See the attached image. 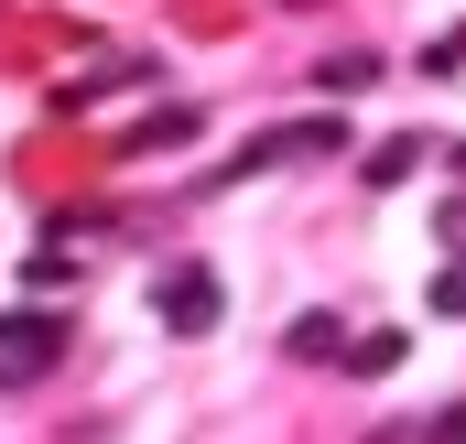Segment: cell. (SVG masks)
Wrapping results in <instances>:
<instances>
[{
	"mask_svg": "<svg viewBox=\"0 0 466 444\" xmlns=\"http://www.w3.org/2000/svg\"><path fill=\"white\" fill-rule=\"evenodd\" d=\"M434 238H445V249L466 260V196H445V207H434Z\"/></svg>",
	"mask_w": 466,
	"mask_h": 444,
	"instance_id": "13",
	"label": "cell"
},
{
	"mask_svg": "<svg viewBox=\"0 0 466 444\" xmlns=\"http://www.w3.org/2000/svg\"><path fill=\"white\" fill-rule=\"evenodd\" d=\"M423 444H466V401H434V423H423Z\"/></svg>",
	"mask_w": 466,
	"mask_h": 444,
	"instance_id": "12",
	"label": "cell"
},
{
	"mask_svg": "<svg viewBox=\"0 0 466 444\" xmlns=\"http://www.w3.org/2000/svg\"><path fill=\"white\" fill-rule=\"evenodd\" d=\"M434 315H456V326H466V260H445V271H434Z\"/></svg>",
	"mask_w": 466,
	"mask_h": 444,
	"instance_id": "11",
	"label": "cell"
},
{
	"mask_svg": "<svg viewBox=\"0 0 466 444\" xmlns=\"http://www.w3.org/2000/svg\"><path fill=\"white\" fill-rule=\"evenodd\" d=\"M196 130H207V109H196V98H174V109H152V119H130V130H119V152H185V141H196Z\"/></svg>",
	"mask_w": 466,
	"mask_h": 444,
	"instance_id": "4",
	"label": "cell"
},
{
	"mask_svg": "<svg viewBox=\"0 0 466 444\" xmlns=\"http://www.w3.org/2000/svg\"><path fill=\"white\" fill-rule=\"evenodd\" d=\"M401 174H423V130H390V141L358 152V185H369V196H390Z\"/></svg>",
	"mask_w": 466,
	"mask_h": 444,
	"instance_id": "5",
	"label": "cell"
},
{
	"mask_svg": "<svg viewBox=\"0 0 466 444\" xmlns=\"http://www.w3.org/2000/svg\"><path fill=\"white\" fill-rule=\"evenodd\" d=\"M141 76H163V66H152V55H109V66H98V76H76L55 109H87V98H109V87H141Z\"/></svg>",
	"mask_w": 466,
	"mask_h": 444,
	"instance_id": "7",
	"label": "cell"
},
{
	"mask_svg": "<svg viewBox=\"0 0 466 444\" xmlns=\"http://www.w3.org/2000/svg\"><path fill=\"white\" fill-rule=\"evenodd\" d=\"M348 152V109H315V119H282V130H249L228 163L207 174V196L218 185H249V174H293V163H337Z\"/></svg>",
	"mask_w": 466,
	"mask_h": 444,
	"instance_id": "1",
	"label": "cell"
},
{
	"mask_svg": "<svg viewBox=\"0 0 466 444\" xmlns=\"http://www.w3.org/2000/svg\"><path fill=\"white\" fill-rule=\"evenodd\" d=\"M369 76H380V55H326V66H315L326 98H337V87H369Z\"/></svg>",
	"mask_w": 466,
	"mask_h": 444,
	"instance_id": "9",
	"label": "cell"
},
{
	"mask_svg": "<svg viewBox=\"0 0 466 444\" xmlns=\"http://www.w3.org/2000/svg\"><path fill=\"white\" fill-rule=\"evenodd\" d=\"M152 315H163V336H207L218 315H228V282L196 271V260H174V271L152 282Z\"/></svg>",
	"mask_w": 466,
	"mask_h": 444,
	"instance_id": "3",
	"label": "cell"
},
{
	"mask_svg": "<svg viewBox=\"0 0 466 444\" xmlns=\"http://www.w3.org/2000/svg\"><path fill=\"white\" fill-rule=\"evenodd\" d=\"M22 282H33V293H66V282H76V260H66V249H33V260H22Z\"/></svg>",
	"mask_w": 466,
	"mask_h": 444,
	"instance_id": "10",
	"label": "cell"
},
{
	"mask_svg": "<svg viewBox=\"0 0 466 444\" xmlns=\"http://www.w3.org/2000/svg\"><path fill=\"white\" fill-rule=\"evenodd\" d=\"M282 358H304V368H326V358H348V326H337V315L315 304V315H293V326H282Z\"/></svg>",
	"mask_w": 466,
	"mask_h": 444,
	"instance_id": "6",
	"label": "cell"
},
{
	"mask_svg": "<svg viewBox=\"0 0 466 444\" xmlns=\"http://www.w3.org/2000/svg\"><path fill=\"white\" fill-rule=\"evenodd\" d=\"M76 347V326L55 315V304H33V315H0V390H33L55 358Z\"/></svg>",
	"mask_w": 466,
	"mask_h": 444,
	"instance_id": "2",
	"label": "cell"
},
{
	"mask_svg": "<svg viewBox=\"0 0 466 444\" xmlns=\"http://www.w3.org/2000/svg\"><path fill=\"white\" fill-rule=\"evenodd\" d=\"M401 358H412V336H390V326H380V336H358V347L337 358V368H348V379H390Z\"/></svg>",
	"mask_w": 466,
	"mask_h": 444,
	"instance_id": "8",
	"label": "cell"
}]
</instances>
